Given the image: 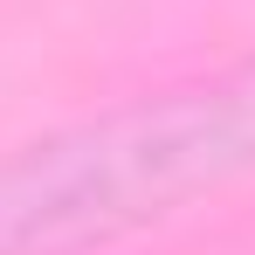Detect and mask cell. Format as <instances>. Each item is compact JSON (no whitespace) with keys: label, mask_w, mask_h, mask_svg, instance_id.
I'll return each instance as SVG.
<instances>
[{"label":"cell","mask_w":255,"mask_h":255,"mask_svg":"<svg viewBox=\"0 0 255 255\" xmlns=\"http://www.w3.org/2000/svg\"><path fill=\"white\" fill-rule=\"evenodd\" d=\"M255 172V62L0 159V255H76Z\"/></svg>","instance_id":"cell-1"}]
</instances>
